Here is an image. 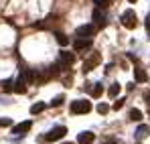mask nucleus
Instances as JSON below:
<instances>
[{
  "label": "nucleus",
  "instance_id": "nucleus-1",
  "mask_svg": "<svg viewBox=\"0 0 150 144\" xmlns=\"http://www.w3.org/2000/svg\"><path fill=\"white\" fill-rule=\"evenodd\" d=\"M65 134H67V128H65V126H57V128H53L51 132H47L45 136H41L39 142H57V140H61Z\"/></svg>",
  "mask_w": 150,
  "mask_h": 144
},
{
  "label": "nucleus",
  "instance_id": "nucleus-2",
  "mask_svg": "<svg viewBox=\"0 0 150 144\" xmlns=\"http://www.w3.org/2000/svg\"><path fill=\"white\" fill-rule=\"evenodd\" d=\"M71 114H89L91 112V101L87 99H75L71 101Z\"/></svg>",
  "mask_w": 150,
  "mask_h": 144
},
{
  "label": "nucleus",
  "instance_id": "nucleus-3",
  "mask_svg": "<svg viewBox=\"0 0 150 144\" xmlns=\"http://www.w3.org/2000/svg\"><path fill=\"white\" fill-rule=\"evenodd\" d=\"M122 24H124L126 28H136L138 26V16H136V12L132 10V8H128V10H124L122 12Z\"/></svg>",
  "mask_w": 150,
  "mask_h": 144
},
{
  "label": "nucleus",
  "instance_id": "nucleus-4",
  "mask_svg": "<svg viewBox=\"0 0 150 144\" xmlns=\"http://www.w3.org/2000/svg\"><path fill=\"white\" fill-rule=\"evenodd\" d=\"M73 61H75V55H73V53L61 51V55H59V67H61V69H69V67L73 65Z\"/></svg>",
  "mask_w": 150,
  "mask_h": 144
},
{
  "label": "nucleus",
  "instance_id": "nucleus-5",
  "mask_svg": "<svg viewBox=\"0 0 150 144\" xmlns=\"http://www.w3.org/2000/svg\"><path fill=\"white\" fill-rule=\"evenodd\" d=\"M93 26L91 24H81V26H77V31H75V39H91V35H93Z\"/></svg>",
  "mask_w": 150,
  "mask_h": 144
},
{
  "label": "nucleus",
  "instance_id": "nucleus-6",
  "mask_svg": "<svg viewBox=\"0 0 150 144\" xmlns=\"http://www.w3.org/2000/svg\"><path fill=\"white\" fill-rule=\"evenodd\" d=\"M33 128V122L30 120H25V122H21V124H16L14 128H12V134H18V136H23V134H26L28 130Z\"/></svg>",
  "mask_w": 150,
  "mask_h": 144
},
{
  "label": "nucleus",
  "instance_id": "nucleus-7",
  "mask_svg": "<svg viewBox=\"0 0 150 144\" xmlns=\"http://www.w3.org/2000/svg\"><path fill=\"white\" fill-rule=\"evenodd\" d=\"M100 61H101L100 55H98V53H93V55H91V57H89L87 61H83V73L91 71V69H93V67H96V65H98Z\"/></svg>",
  "mask_w": 150,
  "mask_h": 144
},
{
  "label": "nucleus",
  "instance_id": "nucleus-8",
  "mask_svg": "<svg viewBox=\"0 0 150 144\" xmlns=\"http://www.w3.org/2000/svg\"><path fill=\"white\" fill-rule=\"evenodd\" d=\"M73 49H75V51L91 49V39H75V41H73Z\"/></svg>",
  "mask_w": 150,
  "mask_h": 144
},
{
  "label": "nucleus",
  "instance_id": "nucleus-9",
  "mask_svg": "<svg viewBox=\"0 0 150 144\" xmlns=\"http://www.w3.org/2000/svg\"><path fill=\"white\" fill-rule=\"evenodd\" d=\"M12 92H16V94H25L26 92V79L23 75H18V79L12 83Z\"/></svg>",
  "mask_w": 150,
  "mask_h": 144
},
{
  "label": "nucleus",
  "instance_id": "nucleus-10",
  "mask_svg": "<svg viewBox=\"0 0 150 144\" xmlns=\"http://www.w3.org/2000/svg\"><path fill=\"white\" fill-rule=\"evenodd\" d=\"M93 140H96V134L93 132H81L77 136V144H91Z\"/></svg>",
  "mask_w": 150,
  "mask_h": 144
},
{
  "label": "nucleus",
  "instance_id": "nucleus-11",
  "mask_svg": "<svg viewBox=\"0 0 150 144\" xmlns=\"http://www.w3.org/2000/svg\"><path fill=\"white\" fill-rule=\"evenodd\" d=\"M93 23H96V26H100V28L105 26V14L101 12L100 8H96V10H93Z\"/></svg>",
  "mask_w": 150,
  "mask_h": 144
},
{
  "label": "nucleus",
  "instance_id": "nucleus-12",
  "mask_svg": "<svg viewBox=\"0 0 150 144\" xmlns=\"http://www.w3.org/2000/svg\"><path fill=\"white\" fill-rule=\"evenodd\" d=\"M134 81H138V83L148 81V73L144 71L142 67H136V69H134Z\"/></svg>",
  "mask_w": 150,
  "mask_h": 144
},
{
  "label": "nucleus",
  "instance_id": "nucleus-13",
  "mask_svg": "<svg viewBox=\"0 0 150 144\" xmlns=\"http://www.w3.org/2000/svg\"><path fill=\"white\" fill-rule=\"evenodd\" d=\"M120 92H122V85H120V83H114V85H110V89H108V96L112 97V99H116Z\"/></svg>",
  "mask_w": 150,
  "mask_h": 144
},
{
  "label": "nucleus",
  "instance_id": "nucleus-14",
  "mask_svg": "<svg viewBox=\"0 0 150 144\" xmlns=\"http://www.w3.org/2000/svg\"><path fill=\"white\" fill-rule=\"evenodd\" d=\"M89 94L91 97H100L103 94V87H101V83H91V89H89Z\"/></svg>",
  "mask_w": 150,
  "mask_h": 144
},
{
  "label": "nucleus",
  "instance_id": "nucleus-15",
  "mask_svg": "<svg viewBox=\"0 0 150 144\" xmlns=\"http://www.w3.org/2000/svg\"><path fill=\"white\" fill-rule=\"evenodd\" d=\"M21 75H23V77L26 79V83H33V81L37 79V75L30 71V69H21Z\"/></svg>",
  "mask_w": 150,
  "mask_h": 144
},
{
  "label": "nucleus",
  "instance_id": "nucleus-16",
  "mask_svg": "<svg viewBox=\"0 0 150 144\" xmlns=\"http://www.w3.org/2000/svg\"><path fill=\"white\" fill-rule=\"evenodd\" d=\"M43 110H45V101H39V104H33V106H30V114H33V116L41 114Z\"/></svg>",
  "mask_w": 150,
  "mask_h": 144
},
{
  "label": "nucleus",
  "instance_id": "nucleus-17",
  "mask_svg": "<svg viewBox=\"0 0 150 144\" xmlns=\"http://www.w3.org/2000/svg\"><path fill=\"white\" fill-rule=\"evenodd\" d=\"M130 120L132 122H140L142 120V112L136 110V108H132V110H130Z\"/></svg>",
  "mask_w": 150,
  "mask_h": 144
},
{
  "label": "nucleus",
  "instance_id": "nucleus-18",
  "mask_svg": "<svg viewBox=\"0 0 150 144\" xmlns=\"http://www.w3.org/2000/svg\"><path fill=\"white\" fill-rule=\"evenodd\" d=\"M55 37H57V43H59L61 47H65V45H69V37H67V35H63V33H57Z\"/></svg>",
  "mask_w": 150,
  "mask_h": 144
},
{
  "label": "nucleus",
  "instance_id": "nucleus-19",
  "mask_svg": "<svg viewBox=\"0 0 150 144\" xmlns=\"http://www.w3.org/2000/svg\"><path fill=\"white\" fill-rule=\"evenodd\" d=\"M136 134H138V138H140V140H142V138H146V134H148V126H144V124H142V126L138 128V132H136Z\"/></svg>",
  "mask_w": 150,
  "mask_h": 144
},
{
  "label": "nucleus",
  "instance_id": "nucleus-20",
  "mask_svg": "<svg viewBox=\"0 0 150 144\" xmlns=\"http://www.w3.org/2000/svg\"><path fill=\"white\" fill-rule=\"evenodd\" d=\"M93 2H96V6L101 8V10H103V8H108V6L112 4V0H93Z\"/></svg>",
  "mask_w": 150,
  "mask_h": 144
},
{
  "label": "nucleus",
  "instance_id": "nucleus-21",
  "mask_svg": "<svg viewBox=\"0 0 150 144\" xmlns=\"http://www.w3.org/2000/svg\"><path fill=\"white\" fill-rule=\"evenodd\" d=\"M98 112H100V114H108V112H110V106H108V104H100V106H98Z\"/></svg>",
  "mask_w": 150,
  "mask_h": 144
},
{
  "label": "nucleus",
  "instance_id": "nucleus-22",
  "mask_svg": "<svg viewBox=\"0 0 150 144\" xmlns=\"http://www.w3.org/2000/svg\"><path fill=\"white\" fill-rule=\"evenodd\" d=\"M6 126H12L10 118H0V128H6Z\"/></svg>",
  "mask_w": 150,
  "mask_h": 144
},
{
  "label": "nucleus",
  "instance_id": "nucleus-23",
  "mask_svg": "<svg viewBox=\"0 0 150 144\" xmlns=\"http://www.w3.org/2000/svg\"><path fill=\"white\" fill-rule=\"evenodd\" d=\"M63 99H65L63 96H57L53 101H51V106H55V108H57V106H61V104H63Z\"/></svg>",
  "mask_w": 150,
  "mask_h": 144
},
{
  "label": "nucleus",
  "instance_id": "nucleus-24",
  "mask_svg": "<svg viewBox=\"0 0 150 144\" xmlns=\"http://www.w3.org/2000/svg\"><path fill=\"white\" fill-rule=\"evenodd\" d=\"M12 83H14V81H10V79H6V81L2 83V85H4V92H12Z\"/></svg>",
  "mask_w": 150,
  "mask_h": 144
},
{
  "label": "nucleus",
  "instance_id": "nucleus-25",
  "mask_svg": "<svg viewBox=\"0 0 150 144\" xmlns=\"http://www.w3.org/2000/svg\"><path fill=\"white\" fill-rule=\"evenodd\" d=\"M112 108H114V110H120V108H124V99H116Z\"/></svg>",
  "mask_w": 150,
  "mask_h": 144
},
{
  "label": "nucleus",
  "instance_id": "nucleus-26",
  "mask_svg": "<svg viewBox=\"0 0 150 144\" xmlns=\"http://www.w3.org/2000/svg\"><path fill=\"white\" fill-rule=\"evenodd\" d=\"M144 101L150 106V92H146V94H144Z\"/></svg>",
  "mask_w": 150,
  "mask_h": 144
},
{
  "label": "nucleus",
  "instance_id": "nucleus-27",
  "mask_svg": "<svg viewBox=\"0 0 150 144\" xmlns=\"http://www.w3.org/2000/svg\"><path fill=\"white\" fill-rule=\"evenodd\" d=\"M146 31H148V33H150V14H148V16H146Z\"/></svg>",
  "mask_w": 150,
  "mask_h": 144
},
{
  "label": "nucleus",
  "instance_id": "nucleus-28",
  "mask_svg": "<svg viewBox=\"0 0 150 144\" xmlns=\"http://www.w3.org/2000/svg\"><path fill=\"white\" fill-rule=\"evenodd\" d=\"M128 2H130V4H134V2H136V0H128Z\"/></svg>",
  "mask_w": 150,
  "mask_h": 144
},
{
  "label": "nucleus",
  "instance_id": "nucleus-29",
  "mask_svg": "<svg viewBox=\"0 0 150 144\" xmlns=\"http://www.w3.org/2000/svg\"><path fill=\"white\" fill-rule=\"evenodd\" d=\"M63 144H75V142H63Z\"/></svg>",
  "mask_w": 150,
  "mask_h": 144
}]
</instances>
